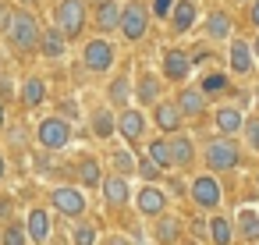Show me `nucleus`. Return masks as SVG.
Listing matches in <instances>:
<instances>
[{"mask_svg": "<svg viewBox=\"0 0 259 245\" xmlns=\"http://www.w3.org/2000/svg\"><path fill=\"white\" fill-rule=\"evenodd\" d=\"M252 54H255V61H259V36H255V43H252Z\"/></svg>", "mask_w": 259, "mask_h": 245, "instance_id": "45", "label": "nucleus"}, {"mask_svg": "<svg viewBox=\"0 0 259 245\" xmlns=\"http://www.w3.org/2000/svg\"><path fill=\"white\" fill-rule=\"evenodd\" d=\"M110 64H114V47L107 39H93L85 47V68L89 71H107Z\"/></svg>", "mask_w": 259, "mask_h": 245, "instance_id": "8", "label": "nucleus"}, {"mask_svg": "<svg viewBox=\"0 0 259 245\" xmlns=\"http://www.w3.org/2000/svg\"><path fill=\"white\" fill-rule=\"evenodd\" d=\"M71 241H75V245H93V241H96V231H93V224H78V227L71 231Z\"/></svg>", "mask_w": 259, "mask_h": 245, "instance_id": "34", "label": "nucleus"}, {"mask_svg": "<svg viewBox=\"0 0 259 245\" xmlns=\"http://www.w3.org/2000/svg\"><path fill=\"white\" fill-rule=\"evenodd\" d=\"M107 245H128V238H107Z\"/></svg>", "mask_w": 259, "mask_h": 245, "instance_id": "44", "label": "nucleus"}, {"mask_svg": "<svg viewBox=\"0 0 259 245\" xmlns=\"http://www.w3.org/2000/svg\"><path fill=\"white\" fill-rule=\"evenodd\" d=\"M39 142H43L47 149H64V146L71 142V128H68L61 117H47V121L39 125Z\"/></svg>", "mask_w": 259, "mask_h": 245, "instance_id": "4", "label": "nucleus"}, {"mask_svg": "<svg viewBox=\"0 0 259 245\" xmlns=\"http://www.w3.org/2000/svg\"><path fill=\"white\" fill-rule=\"evenodd\" d=\"M8 125V117H4V103H0V128H4Z\"/></svg>", "mask_w": 259, "mask_h": 245, "instance_id": "47", "label": "nucleus"}, {"mask_svg": "<svg viewBox=\"0 0 259 245\" xmlns=\"http://www.w3.org/2000/svg\"><path fill=\"white\" fill-rule=\"evenodd\" d=\"M188 245H192V241H188Z\"/></svg>", "mask_w": 259, "mask_h": 245, "instance_id": "54", "label": "nucleus"}, {"mask_svg": "<svg viewBox=\"0 0 259 245\" xmlns=\"http://www.w3.org/2000/svg\"><path fill=\"white\" fill-rule=\"evenodd\" d=\"M252 68H255L252 47H248L245 39H234V43H231V71H234V75H248Z\"/></svg>", "mask_w": 259, "mask_h": 245, "instance_id": "10", "label": "nucleus"}, {"mask_svg": "<svg viewBox=\"0 0 259 245\" xmlns=\"http://www.w3.org/2000/svg\"><path fill=\"white\" fill-rule=\"evenodd\" d=\"M11 18H15V15H11L4 4H0V32H8V29H11Z\"/></svg>", "mask_w": 259, "mask_h": 245, "instance_id": "39", "label": "nucleus"}, {"mask_svg": "<svg viewBox=\"0 0 259 245\" xmlns=\"http://www.w3.org/2000/svg\"><path fill=\"white\" fill-rule=\"evenodd\" d=\"M153 234H156V241H160V245H170V241H178L181 224H178L174 217H160V220H156V227H153Z\"/></svg>", "mask_w": 259, "mask_h": 245, "instance_id": "24", "label": "nucleus"}, {"mask_svg": "<svg viewBox=\"0 0 259 245\" xmlns=\"http://www.w3.org/2000/svg\"><path fill=\"white\" fill-rule=\"evenodd\" d=\"M50 202H54V210L68 213V217H78L85 210V195L78 188H54L50 192Z\"/></svg>", "mask_w": 259, "mask_h": 245, "instance_id": "7", "label": "nucleus"}, {"mask_svg": "<svg viewBox=\"0 0 259 245\" xmlns=\"http://www.w3.org/2000/svg\"><path fill=\"white\" fill-rule=\"evenodd\" d=\"M11 142L22 146V142H25V132H22V128H11Z\"/></svg>", "mask_w": 259, "mask_h": 245, "instance_id": "41", "label": "nucleus"}, {"mask_svg": "<svg viewBox=\"0 0 259 245\" xmlns=\"http://www.w3.org/2000/svg\"><path fill=\"white\" fill-rule=\"evenodd\" d=\"M174 0H153V15L156 18H174Z\"/></svg>", "mask_w": 259, "mask_h": 245, "instance_id": "36", "label": "nucleus"}, {"mask_svg": "<svg viewBox=\"0 0 259 245\" xmlns=\"http://www.w3.org/2000/svg\"><path fill=\"white\" fill-rule=\"evenodd\" d=\"M213 117H217V128L224 132V139H227V135H234V132H245V121H248V117H241V110H238V107H220Z\"/></svg>", "mask_w": 259, "mask_h": 245, "instance_id": "12", "label": "nucleus"}, {"mask_svg": "<svg viewBox=\"0 0 259 245\" xmlns=\"http://www.w3.org/2000/svg\"><path fill=\"white\" fill-rule=\"evenodd\" d=\"M25 227H29V238L32 241H47L50 238V217H47V210H32Z\"/></svg>", "mask_w": 259, "mask_h": 245, "instance_id": "19", "label": "nucleus"}, {"mask_svg": "<svg viewBox=\"0 0 259 245\" xmlns=\"http://www.w3.org/2000/svg\"><path fill=\"white\" fill-rule=\"evenodd\" d=\"M170 156H174V164H178V167H192V160H195L192 139H185V135L170 139Z\"/></svg>", "mask_w": 259, "mask_h": 245, "instance_id": "21", "label": "nucleus"}, {"mask_svg": "<svg viewBox=\"0 0 259 245\" xmlns=\"http://www.w3.org/2000/svg\"><path fill=\"white\" fill-rule=\"evenodd\" d=\"M0 245H4V234H0Z\"/></svg>", "mask_w": 259, "mask_h": 245, "instance_id": "52", "label": "nucleus"}, {"mask_svg": "<svg viewBox=\"0 0 259 245\" xmlns=\"http://www.w3.org/2000/svg\"><path fill=\"white\" fill-rule=\"evenodd\" d=\"M192 199H195V206H202V210H217V206H220V185H217V178H209V174L195 178V181H192Z\"/></svg>", "mask_w": 259, "mask_h": 245, "instance_id": "5", "label": "nucleus"}, {"mask_svg": "<svg viewBox=\"0 0 259 245\" xmlns=\"http://www.w3.org/2000/svg\"><path fill=\"white\" fill-rule=\"evenodd\" d=\"M4 174H8V167H4V156H0V181H4Z\"/></svg>", "mask_w": 259, "mask_h": 245, "instance_id": "46", "label": "nucleus"}, {"mask_svg": "<svg viewBox=\"0 0 259 245\" xmlns=\"http://www.w3.org/2000/svg\"><path fill=\"white\" fill-rule=\"evenodd\" d=\"M121 15H124V11L114 4V0H107V4L96 8V25L107 29V32H110V29H121Z\"/></svg>", "mask_w": 259, "mask_h": 245, "instance_id": "16", "label": "nucleus"}, {"mask_svg": "<svg viewBox=\"0 0 259 245\" xmlns=\"http://www.w3.org/2000/svg\"><path fill=\"white\" fill-rule=\"evenodd\" d=\"M57 18H61V32L64 36H78L82 25H85V0H61Z\"/></svg>", "mask_w": 259, "mask_h": 245, "instance_id": "3", "label": "nucleus"}, {"mask_svg": "<svg viewBox=\"0 0 259 245\" xmlns=\"http://www.w3.org/2000/svg\"><path fill=\"white\" fill-rule=\"evenodd\" d=\"M181 110H178V103H156V125L163 128V132H178L181 128Z\"/></svg>", "mask_w": 259, "mask_h": 245, "instance_id": "15", "label": "nucleus"}, {"mask_svg": "<svg viewBox=\"0 0 259 245\" xmlns=\"http://www.w3.org/2000/svg\"><path fill=\"white\" fill-rule=\"evenodd\" d=\"M231 29H234V22H231L227 11H213L206 18V36L209 39H231Z\"/></svg>", "mask_w": 259, "mask_h": 245, "instance_id": "14", "label": "nucleus"}, {"mask_svg": "<svg viewBox=\"0 0 259 245\" xmlns=\"http://www.w3.org/2000/svg\"><path fill=\"white\" fill-rule=\"evenodd\" d=\"M156 96H160V82H156L153 75H146V78L139 82V100H142V103H156Z\"/></svg>", "mask_w": 259, "mask_h": 245, "instance_id": "29", "label": "nucleus"}, {"mask_svg": "<svg viewBox=\"0 0 259 245\" xmlns=\"http://www.w3.org/2000/svg\"><path fill=\"white\" fill-rule=\"evenodd\" d=\"M93 4H107V0H93Z\"/></svg>", "mask_w": 259, "mask_h": 245, "instance_id": "49", "label": "nucleus"}, {"mask_svg": "<svg viewBox=\"0 0 259 245\" xmlns=\"http://www.w3.org/2000/svg\"><path fill=\"white\" fill-rule=\"evenodd\" d=\"M22 4H39V0H22Z\"/></svg>", "mask_w": 259, "mask_h": 245, "instance_id": "48", "label": "nucleus"}, {"mask_svg": "<svg viewBox=\"0 0 259 245\" xmlns=\"http://www.w3.org/2000/svg\"><path fill=\"white\" fill-rule=\"evenodd\" d=\"M117 128H121V135H124L128 142H135V139L142 135L146 121H142V114H139V110H124V114H121V121H117Z\"/></svg>", "mask_w": 259, "mask_h": 245, "instance_id": "17", "label": "nucleus"}, {"mask_svg": "<svg viewBox=\"0 0 259 245\" xmlns=\"http://www.w3.org/2000/svg\"><path fill=\"white\" fill-rule=\"evenodd\" d=\"M11 96V82H0V100H8Z\"/></svg>", "mask_w": 259, "mask_h": 245, "instance_id": "42", "label": "nucleus"}, {"mask_svg": "<svg viewBox=\"0 0 259 245\" xmlns=\"http://www.w3.org/2000/svg\"><path fill=\"white\" fill-rule=\"evenodd\" d=\"M93 132H96L100 139H110V135H114V117H110L107 110H100V114L93 117Z\"/></svg>", "mask_w": 259, "mask_h": 245, "instance_id": "31", "label": "nucleus"}, {"mask_svg": "<svg viewBox=\"0 0 259 245\" xmlns=\"http://www.w3.org/2000/svg\"><path fill=\"white\" fill-rule=\"evenodd\" d=\"M255 185H259V171H255Z\"/></svg>", "mask_w": 259, "mask_h": 245, "instance_id": "51", "label": "nucleus"}, {"mask_svg": "<svg viewBox=\"0 0 259 245\" xmlns=\"http://www.w3.org/2000/svg\"><path fill=\"white\" fill-rule=\"evenodd\" d=\"M146 22H149V11L142 4H128L124 15H121V32L128 39H142L146 36Z\"/></svg>", "mask_w": 259, "mask_h": 245, "instance_id": "6", "label": "nucleus"}, {"mask_svg": "<svg viewBox=\"0 0 259 245\" xmlns=\"http://www.w3.org/2000/svg\"><path fill=\"white\" fill-rule=\"evenodd\" d=\"M188 71H192V54H185V50H167L163 54V75L170 82H181Z\"/></svg>", "mask_w": 259, "mask_h": 245, "instance_id": "9", "label": "nucleus"}, {"mask_svg": "<svg viewBox=\"0 0 259 245\" xmlns=\"http://www.w3.org/2000/svg\"><path fill=\"white\" fill-rule=\"evenodd\" d=\"M248 18H252V25L259 29V0H252V11H248Z\"/></svg>", "mask_w": 259, "mask_h": 245, "instance_id": "40", "label": "nucleus"}, {"mask_svg": "<svg viewBox=\"0 0 259 245\" xmlns=\"http://www.w3.org/2000/svg\"><path fill=\"white\" fill-rule=\"evenodd\" d=\"M209 238H213V245H231V238H234L231 220L227 217H213L209 220Z\"/></svg>", "mask_w": 259, "mask_h": 245, "instance_id": "26", "label": "nucleus"}, {"mask_svg": "<svg viewBox=\"0 0 259 245\" xmlns=\"http://www.w3.org/2000/svg\"><path fill=\"white\" fill-rule=\"evenodd\" d=\"M255 96H259V93H255Z\"/></svg>", "mask_w": 259, "mask_h": 245, "instance_id": "53", "label": "nucleus"}, {"mask_svg": "<svg viewBox=\"0 0 259 245\" xmlns=\"http://www.w3.org/2000/svg\"><path fill=\"white\" fill-rule=\"evenodd\" d=\"M39 47H43L47 57H64V32L61 29H47L43 39H39Z\"/></svg>", "mask_w": 259, "mask_h": 245, "instance_id": "25", "label": "nucleus"}, {"mask_svg": "<svg viewBox=\"0 0 259 245\" xmlns=\"http://www.w3.org/2000/svg\"><path fill=\"white\" fill-rule=\"evenodd\" d=\"M43 96H47V86H43V78H29V82L22 86V100H25L29 107L43 103Z\"/></svg>", "mask_w": 259, "mask_h": 245, "instance_id": "27", "label": "nucleus"}, {"mask_svg": "<svg viewBox=\"0 0 259 245\" xmlns=\"http://www.w3.org/2000/svg\"><path fill=\"white\" fill-rule=\"evenodd\" d=\"M11 213V199H0V217H8Z\"/></svg>", "mask_w": 259, "mask_h": 245, "instance_id": "43", "label": "nucleus"}, {"mask_svg": "<svg viewBox=\"0 0 259 245\" xmlns=\"http://www.w3.org/2000/svg\"><path fill=\"white\" fill-rule=\"evenodd\" d=\"M199 18V8H195V0H178V8H174V32H188Z\"/></svg>", "mask_w": 259, "mask_h": 245, "instance_id": "13", "label": "nucleus"}, {"mask_svg": "<svg viewBox=\"0 0 259 245\" xmlns=\"http://www.w3.org/2000/svg\"><path fill=\"white\" fill-rule=\"evenodd\" d=\"M238 231H241L245 241L259 245V213H255V210H241V213H238Z\"/></svg>", "mask_w": 259, "mask_h": 245, "instance_id": "20", "label": "nucleus"}, {"mask_svg": "<svg viewBox=\"0 0 259 245\" xmlns=\"http://www.w3.org/2000/svg\"><path fill=\"white\" fill-rule=\"evenodd\" d=\"M163 202H167V199H163L160 188H142V192H139V210L149 213V217H160V213H163Z\"/></svg>", "mask_w": 259, "mask_h": 245, "instance_id": "18", "label": "nucleus"}, {"mask_svg": "<svg viewBox=\"0 0 259 245\" xmlns=\"http://www.w3.org/2000/svg\"><path fill=\"white\" fill-rule=\"evenodd\" d=\"M8 36H11V43H15L18 50H32V47L43 39V36H39V25H36V18H32L29 11H15Z\"/></svg>", "mask_w": 259, "mask_h": 245, "instance_id": "1", "label": "nucleus"}, {"mask_svg": "<svg viewBox=\"0 0 259 245\" xmlns=\"http://www.w3.org/2000/svg\"><path fill=\"white\" fill-rule=\"evenodd\" d=\"M241 164V153L231 139H213L206 146V167L209 171H234Z\"/></svg>", "mask_w": 259, "mask_h": 245, "instance_id": "2", "label": "nucleus"}, {"mask_svg": "<svg viewBox=\"0 0 259 245\" xmlns=\"http://www.w3.org/2000/svg\"><path fill=\"white\" fill-rule=\"evenodd\" d=\"M139 174H142L146 181H153V178H160V167H156V164L146 156V160H139Z\"/></svg>", "mask_w": 259, "mask_h": 245, "instance_id": "37", "label": "nucleus"}, {"mask_svg": "<svg viewBox=\"0 0 259 245\" xmlns=\"http://www.w3.org/2000/svg\"><path fill=\"white\" fill-rule=\"evenodd\" d=\"M29 241V227L25 224H8L4 227V245H25Z\"/></svg>", "mask_w": 259, "mask_h": 245, "instance_id": "30", "label": "nucleus"}, {"mask_svg": "<svg viewBox=\"0 0 259 245\" xmlns=\"http://www.w3.org/2000/svg\"><path fill=\"white\" fill-rule=\"evenodd\" d=\"M149 160H153L160 171L170 167V164H174V156H170V142H163V139H160V142H149Z\"/></svg>", "mask_w": 259, "mask_h": 245, "instance_id": "28", "label": "nucleus"}, {"mask_svg": "<svg viewBox=\"0 0 259 245\" xmlns=\"http://www.w3.org/2000/svg\"><path fill=\"white\" fill-rule=\"evenodd\" d=\"M202 96L209 100V96H220V93H227L231 89V82H227V75L224 71H209V75H202Z\"/></svg>", "mask_w": 259, "mask_h": 245, "instance_id": "23", "label": "nucleus"}, {"mask_svg": "<svg viewBox=\"0 0 259 245\" xmlns=\"http://www.w3.org/2000/svg\"><path fill=\"white\" fill-rule=\"evenodd\" d=\"M178 110L185 114V117H199V114H206V96H202V89H181L178 93Z\"/></svg>", "mask_w": 259, "mask_h": 245, "instance_id": "11", "label": "nucleus"}, {"mask_svg": "<svg viewBox=\"0 0 259 245\" xmlns=\"http://www.w3.org/2000/svg\"><path fill=\"white\" fill-rule=\"evenodd\" d=\"M234 4H248V0H234Z\"/></svg>", "mask_w": 259, "mask_h": 245, "instance_id": "50", "label": "nucleus"}, {"mask_svg": "<svg viewBox=\"0 0 259 245\" xmlns=\"http://www.w3.org/2000/svg\"><path fill=\"white\" fill-rule=\"evenodd\" d=\"M103 195H107L110 206H124L128 202V181L124 178H107L103 181Z\"/></svg>", "mask_w": 259, "mask_h": 245, "instance_id": "22", "label": "nucleus"}, {"mask_svg": "<svg viewBox=\"0 0 259 245\" xmlns=\"http://www.w3.org/2000/svg\"><path fill=\"white\" fill-rule=\"evenodd\" d=\"M128 93H132V89H128V78H114V82H110V100H114L117 107L128 103Z\"/></svg>", "mask_w": 259, "mask_h": 245, "instance_id": "33", "label": "nucleus"}, {"mask_svg": "<svg viewBox=\"0 0 259 245\" xmlns=\"http://www.w3.org/2000/svg\"><path fill=\"white\" fill-rule=\"evenodd\" d=\"M245 139H248V146L259 153V117H248V121H245Z\"/></svg>", "mask_w": 259, "mask_h": 245, "instance_id": "35", "label": "nucleus"}, {"mask_svg": "<svg viewBox=\"0 0 259 245\" xmlns=\"http://www.w3.org/2000/svg\"><path fill=\"white\" fill-rule=\"evenodd\" d=\"M78 174H82L85 185H100V164H96L93 156H85V160L78 164Z\"/></svg>", "mask_w": 259, "mask_h": 245, "instance_id": "32", "label": "nucleus"}, {"mask_svg": "<svg viewBox=\"0 0 259 245\" xmlns=\"http://www.w3.org/2000/svg\"><path fill=\"white\" fill-rule=\"evenodd\" d=\"M114 167H117L121 174H132V171H139V167L132 164V156H128V153H117V156H114Z\"/></svg>", "mask_w": 259, "mask_h": 245, "instance_id": "38", "label": "nucleus"}]
</instances>
